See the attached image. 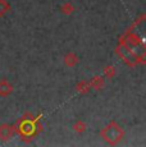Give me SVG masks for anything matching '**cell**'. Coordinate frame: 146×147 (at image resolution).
Listing matches in <instances>:
<instances>
[{
    "label": "cell",
    "mask_w": 146,
    "mask_h": 147,
    "mask_svg": "<svg viewBox=\"0 0 146 147\" xmlns=\"http://www.w3.org/2000/svg\"><path fill=\"white\" fill-rule=\"evenodd\" d=\"M60 12L64 14V16H71V14L74 12V5L72 3H64L60 7Z\"/></svg>",
    "instance_id": "cell-8"
},
{
    "label": "cell",
    "mask_w": 146,
    "mask_h": 147,
    "mask_svg": "<svg viewBox=\"0 0 146 147\" xmlns=\"http://www.w3.org/2000/svg\"><path fill=\"white\" fill-rule=\"evenodd\" d=\"M80 63V58H78V55L76 53H67L66 55H64V64H66L67 67L69 68H73L76 67L77 64Z\"/></svg>",
    "instance_id": "cell-4"
},
{
    "label": "cell",
    "mask_w": 146,
    "mask_h": 147,
    "mask_svg": "<svg viewBox=\"0 0 146 147\" xmlns=\"http://www.w3.org/2000/svg\"><path fill=\"white\" fill-rule=\"evenodd\" d=\"M89 83H90V87H91V88L101 90L103 86H104V80H103V77H94Z\"/></svg>",
    "instance_id": "cell-7"
},
{
    "label": "cell",
    "mask_w": 146,
    "mask_h": 147,
    "mask_svg": "<svg viewBox=\"0 0 146 147\" xmlns=\"http://www.w3.org/2000/svg\"><path fill=\"white\" fill-rule=\"evenodd\" d=\"M101 138L109 145L114 146L118 145L120 141L124 138V129L119 125L116 121H112L101 131Z\"/></svg>",
    "instance_id": "cell-1"
},
{
    "label": "cell",
    "mask_w": 146,
    "mask_h": 147,
    "mask_svg": "<svg viewBox=\"0 0 146 147\" xmlns=\"http://www.w3.org/2000/svg\"><path fill=\"white\" fill-rule=\"evenodd\" d=\"M10 10V4L8 0H0V17H4Z\"/></svg>",
    "instance_id": "cell-9"
},
{
    "label": "cell",
    "mask_w": 146,
    "mask_h": 147,
    "mask_svg": "<svg viewBox=\"0 0 146 147\" xmlns=\"http://www.w3.org/2000/svg\"><path fill=\"white\" fill-rule=\"evenodd\" d=\"M76 90H77L78 94L85 95V94H87L90 90H91V87H90V83H89V82H86V81H81L80 83H78L77 86H76Z\"/></svg>",
    "instance_id": "cell-6"
},
{
    "label": "cell",
    "mask_w": 146,
    "mask_h": 147,
    "mask_svg": "<svg viewBox=\"0 0 146 147\" xmlns=\"http://www.w3.org/2000/svg\"><path fill=\"white\" fill-rule=\"evenodd\" d=\"M14 134H16L14 125H10V124H1L0 125V141L7 142L10 138H13Z\"/></svg>",
    "instance_id": "cell-2"
},
{
    "label": "cell",
    "mask_w": 146,
    "mask_h": 147,
    "mask_svg": "<svg viewBox=\"0 0 146 147\" xmlns=\"http://www.w3.org/2000/svg\"><path fill=\"white\" fill-rule=\"evenodd\" d=\"M104 74H105L106 78H113L116 76V69H114L113 65H106L104 68Z\"/></svg>",
    "instance_id": "cell-10"
},
{
    "label": "cell",
    "mask_w": 146,
    "mask_h": 147,
    "mask_svg": "<svg viewBox=\"0 0 146 147\" xmlns=\"http://www.w3.org/2000/svg\"><path fill=\"white\" fill-rule=\"evenodd\" d=\"M73 131L76 132V133H78V134H82V133H85L86 132V128H87V125H86V123L83 120H76L74 121V124H73Z\"/></svg>",
    "instance_id": "cell-5"
},
{
    "label": "cell",
    "mask_w": 146,
    "mask_h": 147,
    "mask_svg": "<svg viewBox=\"0 0 146 147\" xmlns=\"http://www.w3.org/2000/svg\"><path fill=\"white\" fill-rule=\"evenodd\" d=\"M14 91L13 83H10L8 80H1L0 81V97H8L10 96Z\"/></svg>",
    "instance_id": "cell-3"
}]
</instances>
